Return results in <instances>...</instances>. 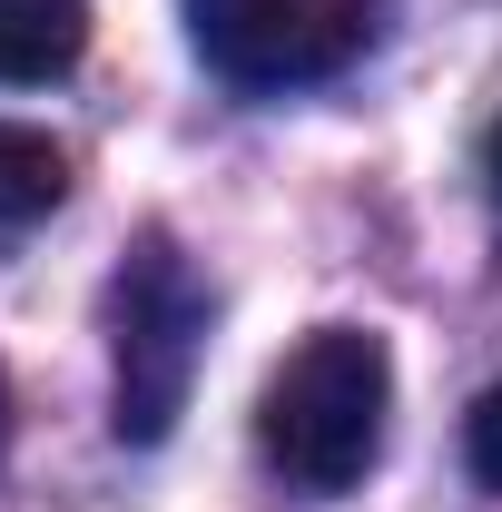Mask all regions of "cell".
Wrapping results in <instances>:
<instances>
[{
  "label": "cell",
  "instance_id": "cell-3",
  "mask_svg": "<svg viewBox=\"0 0 502 512\" xmlns=\"http://www.w3.org/2000/svg\"><path fill=\"white\" fill-rule=\"evenodd\" d=\"M188 40L227 89H306L375 40V0H188Z\"/></svg>",
  "mask_w": 502,
  "mask_h": 512
},
{
  "label": "cell",
  "instance_id": "cell-4",
  "mask_svg": "<svg viewBox=\"0 0 502 512\" xmlns=\"http://www.w3.org/2000/svg\"><path fill=\"white\" fill-rule=\"evenodd\" d=\"M89 50V0H0V89L69 79Z\"/></svg>",
  "mask_w": 502,
  "mask_h": 512
},
{
  "label": "cell",
  "instance_id": "cell-5",
  "mask_svg": "<svg viewBox=\"0 0 502 512\" xmlns=\"http://www.w3.org/2000/svg\"><path fill=\"white\" fill-rule=\"evenodd\" d=\"M69 197V158L60 138H40V128L0 119V237H30L50 207Z\"/></svg>",
  "mask_w": 502,
  "mask_h": 512
},
{
  "label": "cell",
  "instance_id": "cell-6",
  "mask_svg": "<svg viewBox=\"0 0 502 512\" xmlns=\"http://www.w3.org/2000/svg\"><path fill=\"white\" fill-rule=\"evenodd\" d=\"M463 453H473V483H483V493H502V384L473 404V434H463Z\"/></svg>",
  "mask_w": 502,
  "mask_h": 512
},
{
  "label": "cell",
  "instance_id": "cell-8",
  "mask_svg": "<svg viewBox=\"0 0 502 512\" xmlns=\"http://www.w3.org/2000/svg\"><path fill=\"white\" fill-rule=\"evenodd\" d=\"M0 453H10V375H0Z\"/></svg>",
  "mask_w": 502,
  "mask_h": 512
},
{
  "label": "cell",
  "instance_id": "cell-2",
  "mask_svg": "<svg viewBox=\"0 0 502 512\" xmlns=\"http://www.w3.org/2000/svg\"><path fill=\"white\" fill-rule=\"evenodd\" d=\"M109 345H119V444H168L197 394L207 355V286L178 256V237H138L109 286Z\"/></svg>",
  "mask_w": 502,
  "mask_h": 512
},
{
  "label": "cell",
  "instance_id": "cell-1",
  "mask_svg": "<svg viewBox=\"0 0 502 512\" xmlns=\"http://www.w3.org/2000/svg\"><path fill=\"white\" fill-rule=\"evenodd\" d=\"M384 414H394V355L365 325H315L306 345L266 375L256 394V453L286 493L335 503L375 473Z\"/></svg>",
  "mask_w": 502,
  "mask_h": 512
},
{
  "label": "cell",
  "instance_id": "cell-7",
  "mask_svg": "<svg viewBox=\"0 0 502 512\" xmlns=\"http://www.w3.org/2000/svg\"><path fill=\"white\" fill-rule=\"evenodd\" d=\"M483 188H493V207H502V119L483 128Z\"/></svg>",
  "mask_w": 502,
  "mask_h": 512
}]
</instances>
